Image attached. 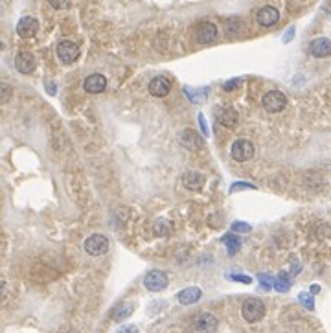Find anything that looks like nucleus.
<instances>
[{"mask_svg":"<svg viewBox=\"0 0 331 333\" xmlns=\"http://www.w3.org/2000/svg\"><path fill=\"white\" fill-rule=\"evenodd\" d=\"M195 37H197V43H201V45L214 43L215 37H217V28H215V24L208 22V20H203L195 28Z\"/></svg>","mask_w":331,"mask_h":333,"instance_id":"8","label":"nucleus"},{"mask_svg":"<svg viewBox=\"0 0 331 333\" xmlns=\"http://www.w3.org/2000/svg\"><path fill=\"white\" fill-rule=\"evenodd\" d=\"M241 315L247 322H260L265 317V304L260 298H249L241 306Z\"/></svg>","mask_w":331,"mask_h":333,"instance_id":"1","label":"nucleus"},{"mask_svg":"<svg viewBox=\"0 0 331 333\" xmlns=\"http://www.w3.org/2000/svg\"><path fill=\"white\" fill-rule=\"evenodd\" d=\"M199 123H201V129H203V135L206 137L208 135V127H206V123H204V116L203 114H199Z\"/></svg>","mask_w":331,"mask_h":333,"instance_id":"31","label":"nucleus"},{"mask_svg":"<svg viewBox=\"0 0 331 333\" xmlns=\"http://www.w3.org/2000/svg\"><path fill=\"white\" fill-rule=\"evenodd\" d=\"M169 91H171V81H169L168 77L158 76V77H155L151 83H149V94L155 96V98L168 96Z\"/></svg>","mask_w":331,"mask_h":333,"instance_id":"11","label":"nucleus"},{"mask_svg":"<svg viewBox=\"0 0 331 333\" xmlns=\"http://www.w3.org/2000/svg\"><path fill=\"white\" fill-rule=\"evenodd\" d=\"M2 91H4V101H8L11 96V89L8 85H2Z\"/></svg>","mask_w":331,"mask_h":333,"instance_id":"32","label":"nucleus"},{"mask_svg":"<svg viewBox=\"0 0 331 333\" xmlns=\"http://www.w3.org/2000/svg\"><path fill=\"white\" fill-rule=\"evenodd\" d=\"M204 181H206L204 175L199 172H186L182 177V184L188 188V190H199V188H203Z\"/></svg>","mask_w":331,"mask_h":333,"instance_id":"18","label":"nucleus"},{"mask_svg":"<svg viewBox=\"0 0 331 333\" xmlns=\"http://www.w3.org/2000/svg\"><path fill=\"white\" fill-rule=\"evenodd\" d=\"M230 278H232V280H235V282H243V283H250V282H252V278L245 276V274H230Z\"/></svg>","mask_w":331,"mask_h":333,"instance_id":"28","label":"nucleus"},{"mask_svg":"<svg viewBox=\"0 0 331 333\" xmlns=\"http://www.w3.org/2000/svg\"><path fill=\"white\" fill-rule=\"evenodd\" d=\"M109 251V237L103 234H92L85 239V253L90 256H102Z\"/></svg>","mask_w":331,"mask_h":333,"instance_id":"4","label":"nucleus"},{"mask_svg":"<svg viewBox=\"0 0 331 333\" xmlns=\"http://www.w3.org/2000/svg\"><path fill=\"white\" fill-rule=\"evenodd\" d=\"M240 83H241L240 79H232V81H228V83H224L223 89L224 91H232V89H235V87H240Z\"/></svg>","mask_w":331,"mask_h":333,"instance_id":"29","label":"nucleus"},{"mask_svg":"<svg viewBox=\"0 0 331 333\" xmlns=\"http://www.w3.org/2000/svg\"><path fill=\"white\" fill-rule=\"evenodd\" d=\"M215 118H217V121H219L221 126L228 127V129L235 127V123H238V120H240V116H238V112H235L234 109H230V107H224V109H219V111L215 112Z\"/></svg>","mask_w":331,"mask_h":333,"instance_id":"15","label":"nucleus"},{"mask_svg":"<svg viewBox=\"0 0 331 333\" xmlns=\"http://www.w3.org/2000/svg\"><path fill=\"white\" fill-rule=\"evenodd\" d=\"M258 22H260V26H265V28H270V26H274L278 20H280V13H278V10L276 8H272V6H265V8H261L260 11H258Z\"/></svg>","mask_w":331,"mask_h":333,"instance_id":"13","label":"nucleus"},{"mask_svg":"<svg viewBox=\"0 0 331 333\" xmlns=\"http://www.w3.org/2000/svg\"><path fill=\"white\" fill-rule=\"evenodd\" d=\"M39 31V20L35 17H22L17 24V33L22 37V39H30Z\"/></svg>","mask_w":331,"mask_h":333,"instance_id":"9","label":"nucleus"},{"mask_svg":"<svg viewBox=\"0 0 331 333\" xmlns=\"http://www.w3.org/2000/svg\"><path fill=\"white\" fill-rule=\"evenodd\" d=\"M153 232L157 237H168L171 234V223L168 219H157L153 227Z\"/></svg>","mask_w":331,"mask_h":333,"instance_id":"21","label":"nucleus"},{"mask_svg":"<svg viewBox=\"0 0 331 333\" xmlns=\"http://www.w3.org/2000/svg\"><path fill=\"white\" fill-rule=\"evenodd\" d=\"M261 105L267 112H281L287 107V98L281 91H269L261 98Z\"/></svg>","mask_w":331,"mask_h":333,"instance_id":"3","label":"nucleus"},{"mask_svg":"<svg viewBox=\"0 0 331 333\" xmlns=\"http://www.w3.org/2000/svg\"><path fill=\"white\" fill-rule=\"evenodd\" d=\"M118 333H138V328L136 326H123V328H120Z\"/></svg>","mask_w":331,"mask_h":333,"instance_id":"30","label":"nucleus"},{"mask_svg":"<svg viewBox=\"0 0 331 333\" xmlns=\"http://www.w3.org/2000/svg\"><path fill=\"white\" fill-rule=\"evenodd\" d=\"M298 300H300V302L304 304V306H306L307 309H313V308H315V304H313V297H311V295H307V293H300Z\"/></svg>","mask_w":331,"mask_h":333,"instance_id":"23","label":"nucleus"},{"mask_svg":"<svg viewBox=\"0 0 331 333\" xmlns=\"http://www.w3.org/2000/svg\"><path fill=\"white\" fill-rule=\"evenodd\" d=\"M180 142L188 149H199L203 146V138L199 137V133L194 131V129H184L182 135H180Z\"/></svg>","mask_w":331,"mask_h":333,"instance_id":"16","label":"nucleus"},{"mask_svg":"<svg viewBox=\"0 0 331 333\" xmlns=\"http://www.w3.org/2000/svg\"><path fill=\"white\" fill-rule=\"evenodd\" d=\"M219 322L212 313H199L190 322V333H215Z\"/></svg>","mask_w":331,"mask_h":333,"instance_id":"2","label":"nucleus"},{"mask_svg":"<svg viewBox=\"0 0 331 333\" xmlns=\"http://www.w3.org/2000/svg\"><path fill=\"white\" fill-rule=\"evenodd\" d=\"M293 31H295V28H291L289 31H287V37H286V43H289L291 40V37H293Z\"/></svg>","mask_w":331,"mask_h":333,"instance_id":"33","label":"nucleus"},{"mask_svg":"<svg viewBox=\"0 0 331 333\" xmlns=\"http://www.w3.org/2000/svg\"><path fill=\"white\" fill-rule=\"evenodd\" d=\"M105 87H107V77L102 76V74H90L83 81V89L88 94H100V92L105 91Z\"/></svg>","mask_w":331,"mask_h":333,"instance_id":"10","label":"nucleus"},{"mask_svg":"<svg viewBox=\"0 0 331 333\" xmlns=\"http://www.w3.org/2000/svg\"><path fill=\"white\" fill-rule=\"evenodd\" d=\"M274 289L276 291H280V293H287L291 289V280L286 273H281L280 276L274 280Z\"/></svg>","mask_w":331,"mask_h":333,"instance_id":"22","label":"nucleus"},{"mask_svg":"<svg viewBox=\"0 0 331 333\" xmlns=\"http://www.w3.org/2000/svg\"><path fill=\"white\" fill-rule=\"evenodd\" d=\"M201 297H203V291L199 287H186L177 295V300L182 304V306H190V304L197 302Z\"/></svg>","mask_w":331,"mask_h":333,"instance_id":"17","label":"nucleus"},{"mask_svg":"<svg viewBox=\"0 0 331 333\" xmlns=\"http://www.w3.org/2000/svg\"><path fill=\"white\" fill-rule=\"evenodd\" d=\"M144 285L148 291H153V293L164 291L168 287V274L162 273V271H149L144 278Z\"/></svg>","mask_w":331,"mask_h":333,"instance_id":"7","label":"nucleus"},{"mask_svg":"<svg viewBox=\"0 0 331 333\" xmlns=\"http://www.w3.org/2000/svg\"><path fill=\"white\" fill-rule=\"evenodd\" d=\"M50 2L52 8H56V10H65L70 6V0H48Z\"/></svg>","mask_w":331,"mask_h":333,"instance_id":"26","label":"nucleus"},{"mask_svg":"<svg viewBox=\"0 0 331 333\" xmlns=\"http://www.w3.org/2000/svg\"><path fill=\"white\" fill-rule=\"evenodd\" d=\"M223 243H224V247L228 248L230 256H234L241 248V239H240V236H235V234H226V236H223Z\"/></svg>","mask_w":331,"mask_h":333,"instance_id":"20","label":"nucleus"},{"mask_svg":"<svg viewBox=\"0 0 331 333\" xmlns=\"http://www.w3.org/2000/svg\"><path fill=\"white\" fill-rule=\"evenodd\" d=\"M56 52L63 65H70V63H74V61L79 57V46H77L76 43H72V40H61V43L57 45Z\"/></svg>","mask_w":331,"mask_h":333,"instance_id":"6","label":"nucleus"},{"mask_svg":"<svg viewBox=\"0 0 331 333\" xmlns=\"http://www.w3.org/2000/svg\"><path fill=\"white\" fill-rule=\"evenodd\" d=\"M232 230H234V232H250V225H247V223H243V221H235L234 225H232Z\"/></svg>","mask_w":331,"mask_h":333,"instance_id":"25","label":"nucleus"},{"mask_svg":"<svg viewBox=\"0 0 331 333\" xmlns=\"http://www.w3.org/2000/svg\"><path fill=\"white\" fill-rule=\"evenodd\" d=\"M132 311H134V306H132L131 302H123L112 311V318H114L116 322H120V320H125L127 317H131Z\"/></svg>","mask_w":331,"mask_h":333,"instance_id":"19","label":"nucleus"},{"mask_svg":"<svg viewBox=\"0 0 331 333\" xmlns=\"http://www.w3.org/2000/svg\"><path fill=\"white\" fill-rule=\"evenodd\" d=\"M254 144L249 140H235L230 147V153H232V158L238 162H247L254 157Z\"/></svg>","mask_w":331,"mask_h":333,"instance_id":"5","label":"nucleus"},{"mask_svg":"<svg viewBox=\"0 0 331 333\" xmlns=\"http://www.w3.org/2000/svg\"><path fill=\"white\" fill-rule=\"evenodd\" d=\"M309 52H311V56L318 57V59L331 56V40L326 39V37H318V39H315L311 43Z\"/></svg>","mask_w":331,"mask_h":333,"instance_id":"14","label":"nucleus"},{"mask_svg":"<svg viewBox=\"0 0 331 333\" xmlns=\"http://www.w3.org/2000/svg\"><path fill=\"white\" fill-rule=\"evenodd\" d=\"M245 188H252V190H254V184H247V182H238V184H234V186L230 188V192H238V190H245Z\"/></svg>","mask_w":331,"mask_h":333,"instance_id":"27","label":"nucleus"},{"mask_svg":"<svg viewBox=\"0 0 331 333\" xmlns=\"http://www.w3.org/2000/svg\"><path fill=\"white\" fill-rule=\"evenodd\" d=\"M318 291H320L318 285H313V287H311V293H318Z\"/></svg>","mask_w":331,"mask_h":333,"instance_id":"34","label":"nucleus"},{"mask_svg":"<svg viewBox=\"0 0 331 333\" xmlns=\"http://www.w3.org/2000/svg\"><path fill=\"white\" fill-rule=\"evenodd\" d=\"M258 280L261 282L263 289H270V285H274V278L269 276V274H260V276H258Z\"/></svg>","mask_w":331,"mask_h":333,"instance_id":"24","label":"nucleus"},{"mask_svg":"<svg viewBox=\"0 0 331 333\" xmlns=\"http://www.w3.org/2000/svg\"><path fill=\"white\" fill-rule=\"evenodd\" d=\"M15 68L21 74H31L35 70V57L31 52H21L15 57Z\"/></svg>","mask_w":331,"mask_h":333,"instance_id":"12","label":"nucleus"}]
</instances>
